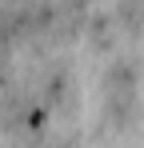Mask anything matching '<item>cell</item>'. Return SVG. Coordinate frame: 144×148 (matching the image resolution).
<instances>
[{
	"label": "cell",
	"instance_id": "obj_1",
	"mask_svg": "<svg viewBox=\"0 0 144 148\" xmlns=\"http://www.w3.org/2000/svg\"><path fill=\"white\" fill-rule=\"evenodd\" d=\"M140 80V60L132 52H116L104 64V92H136Z\"/></svg>",
	"mask_w": 144,
	"mask_h": 148
},
{
	"label": "cell",
	"instance_id": "obj_2",
	"mask_svg": "<svg viewBox=\"0 0 144 148\" xmlns=\"http://www.w3.org/2000/svg\"><path fill=\"white\" fill-rule=\"evenodd\" d=\"M140 104H136V92H108L104 96V120L116 124V128H128L136 120Z\"/></svg>",
	"mask_w": 144,
	"mask_h": 148
},
{
	"label": "cell",
	"instance_id": "obj_3",
	"mask_svg": "<svg viewBox=\"0 0 144 148\" xmlns=\"http://www.w3.org/2000/svg\"><path fill=\"white\" fill-rule=\"evenodd\" d=\"M36 148H76V140L72 136H56V132H44V140Z\"/></svg>",
	"mask_w": 144,
	"mask_h": 148
}]
</instances>
